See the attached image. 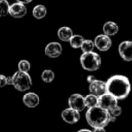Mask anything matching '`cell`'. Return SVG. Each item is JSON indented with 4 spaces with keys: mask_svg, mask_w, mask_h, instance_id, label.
<instances>
[{
    "mask_svg": "<svg viewBox=\"0 0 132 132\" xmlns=\"http://www.w3.org/2000/svg\"><path fill=\"white\" fill-rule=\"evenodd\" d=\"M107 92L118 100L126 99L130 93L131 85L129 80L124 75H113L106 81Z\"/></svg>",
    "mask_w": 132,
    "mask_h": 132,
    "instance_id": "cell-1",
    "label": "cell"
},
{
    "mask_svg": "<svg viewBox=\"0 0 132 132\" xmlns=\"http://www.w3.org/2000/svg\"><path fill=\"white\" fill-rule=\"evenodd\" d=\"M86 120L93 128L98 127L105 128L110 122V114L107 110L100 106H95L89 108L88 111L86 112Z\"/></svg>",
    "mask_w": 132,
    "mask_h": 132,
    "instance_id": "cell-2",
    "label": "cell"
},
{
    "mask_svg": "<svg viewBox=\"0 0 132 132\" xmlns=\"http://www.w3.org/2000/svg\"><path fill=\"white\" fill-rule=\"evenodd\" d=\"M80 62L82 68L89 72H94L100 69L101 65V58L98 53L90 52V53H83L81 55Z\"/></svg>",
    "mask_w": 132,
    "mask_h": 132,
    "instance_id": "cell-3",
    "label": "cell"
},
{
    "mask_svg": "<svg viewBox=\"0 0 132 132\" xmlns=\"http://www.w3.org/2000/svg\"><path fill=\"white\" fill-rule=\"evenodd\" d=\"M12 85L19 92H26L32 87V79L28 72L18 71L12 76Z\"/></svg>",
    "mask_w": 132,
    "mask_h": 132,
    "instance_id": "cell-4",
    "label": "cell"
},
{
    "mask_svg": "<svg viewBox=\"0 0 132 132\" xmlns=\"http://www.w3.org/2000/svg\"><path fill=\"white\" fill-rule=\"evenodd\" d=\"M116 105H118V99H116L114 96H112L108 92L98 97V106L104 110H109L115 107Z\"/></svg>",
    "mask_w": 132,
    "mask_h": 132,
    "instance_id": "cell-5",
    "label": "cell"
},
{
    "mask_svg": "<svg viewBox=\"0 0 132 132\" xmlns=\"http://www.w3.org/2000/svg\"><path fill=\"white\" fill-rule=\"evenodd\" d=\"M94 44L101 52H106L111 47L112 45V41L109 35H99L96 36L95 40H94Z\"/></svg>",
    "mask_w": 132,
    "mask_h": 132,
    "instance_id": "cell-6",
    "label": "cell"
},
{
    "mask_svg": "<svg viewBox=\"0 0 132 132\" xmlns=\"http://www.w3.org/2000/svg\"><path fill=\"white\" fill-rule=\"evenodd\" d=\"M119 53L120 57L126 62H132V42L124 41L119 45Z\"/></svg>",
    "mask_w": 132,
    "mask_h": 132,
    "instance_id": "cell-7",
    "label": "cell"
},
{
    "mask_svg": "<svg viewBox=\"0 0 132 132\" xmlns=\"http://www.w3.org/2000/svg\"><path fill=\"white\" fill-rule=\"evenodd\" d=\"M69 105H70V108L76 110L78 111H82L85 109L86 105H85V101H84V97L81 94H72L70 96L69 98Z\"/></svg>",
    "mask_w": 132,
    "mask_h": 132,
    "instance_id": "cell-8",
    "label": "cell"
},
{
    "mask_svg": "<svg viewBox=\"0 0 132 132\" xmlns=\"http://www.w3.org/2000/svg\"><path fill=\"white\" fill-rule=\"evenodd\" d=\"M89 90H90V93L94 94L96 96H101L102 94L107 92V87L106 82L100 80H94L92 82H90V86H89Z\"/></svg>",
    "mask_w": 132,
    "mask_h": 132,
    "instance_id": "cell-9",
    "label": "cell"
},
{
    "mask_svg": "<svg viewBox=\"0 0 132 132\" xmlns=\"http://www.w3.org/2000/svg\"><path fill=\"white\" fill-rule=\"evenodd\" d=\"M26 13H27V9L24 4L22 3H14L9 7V15L14 18H22L26 15Z\"/></svg>",
    "mask_w": 132,
    "mask_h": 132,
    "instance_id": "cell-10",
    "label": "cell"
},
{
    "mask_svg": "<svg viewBox=\"0 0 132 132\" xmlns=\"http://www.w3.org/2000/svg\"><path fill=\"white\" fill-rule=\"evenodd\" d=\"M62 118L65 122L69 123V124H74L79 121L80 113L78 110H73L72 108L65 109L62 112Z\"/></svg>",
    "mask_w": 132,
    "mask_h": 132,
    "instance_id": "cell-11",
    "label": "cell"
},
{
    "mask_svg": "<svg viewBox=\"0 0 132 132\" xmlns=\"http://www.w3.org/2000/svg\"><path fill=\"white\" fill-rule=\"evenodd\" d=\"M44 52H45V54L50 58H56L62 54V47L59 43L53 42L46 45Z\"/></svg>",
    "mask_w": 132,
    "mask_h": 132,
    "instance_id": "cell-12",
    "label": "cell"
},
{
    "mask_svg": "<svg viewBox=\"0 0 132 132\" xmlns=\"http://www.w3.org/2000/svg\"><path fill=\"white\" fill-rule=\"evenodd\" d=\"M23 102L28 108H35L40 103V99L35 92H28L23 97Z\"/></svg>",
    "mask_w": 132,
    "mask_h": 132,
    "instance_id": "cell-13",
    "label": "cell"
},
{
    "mask_svg": "<svg viewBox=\"0 0 132 132\" xmlns=\"http://www.w3.org/2000/svg\"><path fill=\"white\" fill-rule=\"evenodd\" d=\"M118 32H119V26L115 22L109 21V22L105 23L103 26V33L109 36L117 35Z\"/></svg>",
    "mask_w": 132,
    "mask_h": 132,
    "instance_id": "cell-14",
    "label": "cell"
},
{
    "mask_svg": "<svg viewBox=\"0 0 132 132\" xmlns=\"http://www.w3.org/2000/svg\"><path fill=\"white\" fill-rule=\"evenodd\" d=\"M57 35H58V37L60 40L63 41V42H69L71 37L73 35V33H72V30L70 27L62 26L58 30Z\"/></svg>",
    "mask_w": 132,
    "mask_h": 132,
    "instance_id": "cell-15",
    "label": "cell"
},
{
    "mask_svg": "<svg viewBox=\"0 0 132 132\" xmlns=\"http://www.w3.org/2000/svg\"><path fill=\"white\" fill-rule=\"evenodd\" d=\"M47 9L43 5H37L33 9V15L36 19H43L44 16H46Z\"/></svg>",
    "mask_w": 132,
    "mask_h": 132,
    "instance_id": "cell-16",
    "label": "cell"
},
{
    "mask_svg": "<svg viewBox=\"0 0 132 132\" xmlns=\"http://www.w3.org/2000/svg\"><path fill=\"white\" fill-rule=\"evenodd\" d=\"M85 105L88 108H92V107L98 106V96L94 95V94L90 93L84 97Z\"/></svg>",
    "mask_w": 132,
    "mask_h": 132,
    "instance_id": "cell-17",
    "label": "cell"
},
{
    "mask_svg": "<svg viewBox=\"0 0 132 132\" xmlns=\"http://www.w3.org/2000/svg\"><path fill=\"white\" fill-rule=\"evenodd\" d=\"M83 41H84V38L81 35H75L71 37L69 42H70V44L72 48H81V44H82Z\"/></svg>",
    "mask_w": 132,
    "mask_h": 132,
    "instance_id": "cell-18",
    "label": "cell"
},
{
    "mask_svg": "<svg viewBox=\"0 0 132 132\" xmlns=\"http://www.w3.org/2000/svg\"><path fill=\"white\" fill-rule=\"evenodd\" d=\"M10 5L7 0H0V16H6L9 15Z\"/></svg>",
    "mask_w": 132,
    "mask_h": 132,
    "instance_id": "cell-19",
    "label": "cell"
},
{
    "mask_svg": "<svg viewBox=\"0 0 132 132\" xmlns=\"http://www.w3.org/2000/svg\"><path fill=\"white\" fill-rule=\"evenodd\" d=\"M95 47V44H94V42L90 40H84L81 44V49L83 53H90V52H92Z\"/></svg>",
    "mask_w": 132,
    "mask_h": 132,
    "instance_id": "cell-20",
    "label": "cell"
},
{
    "mask_svg": "<svg viewBox=\"0 0 132 132\" xmlns=\"http://www.w3.org/2000/svg\"><path fill=\"white\" fill-rule=\"evenodd\" d=\"M42 80L46 83H50L54 80V72L51 70H44L42 72Z\"/></svg>",
    "mask_w": 132,
    "mask_h": 132,
    "instance_id": "cell-21",
    "label": "cell"
},
{
    "mask_svg": "<svg viewBox=\"0 0 132 132\" xmlns=\"http://www.w3.org/2000/svg\"><path fill=\"white\" fill-rule=\"evenodd\" d=\"M31 69V64L28 61L26 60H22L18 62V71L24 72H28Z\"/></svg>",
    "mask_w": 132,
    "mask_h": 132,
    "instance_id": "cell-22",
    "label": "cell"
},
{
    "mask_svg": "<svg viewBox=\"0 0 132 132\" xmlns=\"http://www.w3.org/2000/svg\"><path fill=\"white\" fill-rule=\"evenodd\" d=\"M108 111H109V113H110L111 116L117 118V117H119V116L120 115L121 113H122V109H121L120 107L119 106V105H116L115 107H113L112 109L109 110Z\"/></svg>",
    "mask_w": 132,
    "mask_h": 132,
    "instance_id": "cell-23",
    "label": "cell"
},
{
    "mask_svg": "<svg viewBox=\"0 0 132 132\" xmlns=\"http://www.w3.org/2000/svg\"><path fill=\"white\" fill-rule=\"evenodd\" d=\"M6 85H7V77L0 74V87H5Z\"/></svg>",
    "mask_w": 132,
    "mask_h": 132,
    "instance_id": "cell-24",
    "label": "cell"
},
{
    "mask_svg": "<svg viewBox=\"0 0 132 132\" xmlns=\"http://www.w3.org/2000/svg\"><path fill=\"white\" fill-rule=\"evenodd\" d=\"M16 2H19V3H22V4H29V3H31L33 0H15Z\"/></svg>",
    "mask_w": 132,
    "mask_h": 132,
    "instance_id": "cell-25",
    "label": "cell"
},
{
    "mask_svg": "<svg viewBox=\"0 0 132 132\" xmlns=\"http://www.w3.org/2000/svg\"><path fill=\"white\" fill-rule=\"evenodd\" d=\"M95 80V78H94V76H89L88 78H87V81H88L89 83L92 82V81H94Z\"/></svg>",
    "mask_w": 132,
    "mask_h": 132,
    "instance_id": "cell-26",
    "label": "cell"
},
{
    "mask_svg": "<svg viewBox=\"0 0 132 132\" xmlns=\"http://www.w3.org/2000/svg\"><path fill=\"white\" fill-rule=\"evenodd\" d=\"M80 132H82V131H87V132H90L89 129H81V130H79Z\"/></svg>",
    "mask_w": 132,
    "mask_h": 132,
    "instance_id": "cell-27",
    "label": "cell"
}]
</instances>
